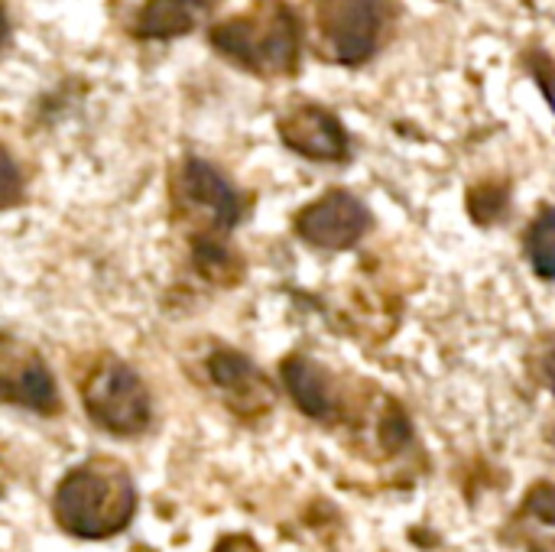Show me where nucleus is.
Masks as SVG:
<instances>
[{"label": "nucleus", "instance_id": "f257e3e1", "mask_svg": "<svg viewBox=\"0 0 555 552\" xmlns=\"http://www.w3.org/2000/svg\"><path fill=\"white\" fill-rule=\"evenodd\" d=\"M137 482L127 462L114 455H91L72 465L52 488V521L75 540H114L137 517Z\"/></svg>", "mask_w": 555, "mask_h": 552}, {"label": "nucleus", "instance_id": "f03ea898", "mask_svg": "<svg viewBox=\"0 0 555 552\" xmlns=\"http://www.w3.org/2000/svg\"><path fill=\"white\" fill-rule=\"evenodd\" d=\"M208 39L221 55L263 78L293 75L299 65V23L283 0H254L250 10L215 23Z\"/></svg>", "mask_w": 555, "mask_h": 552}, {"label": "nucleus", "instance_id": "7ed1b4c3", "mask_svg": "<svg viewBox=\"0 0 555 552\" xmlns=\"http://www.w3.org/2000/svg\"><path fill=\"white\" fill-rule=\"evenodd\" d=\"M75 384H78L81 410L98 429L117 439H137L153 426L150 387L137 374V368L127 364L124 358L111 351L94 355L81 368Z\"/></svg>", "mask_w": 555, "mask_h": 552}, {"label": "nucleus", "instance_id": "20e7f679", "mask_svg": "<svg viewBox=\"0 0 555 552\" xmlns=\"http://www.w3.org/2000/svg\"><path fill=\"white\" fill-rule=\"evenodd\" d=\"M172 218L182 224L185 241H228L247 215L241 189L208 159L185 156L169 179Z\"/></svg>", "mask_w": 555, "mask_h": 552}, {"label": "nucleus", "instance_id": "39448f33", "mask_svg": "<svg viewBox=\"0 0 555 552\" xmlns=\"http://www.w3.org/2000/svg\"><path fill=\"white\" fill-rule=\"evenodd\" d=\"M280 381L296 410L319 426H361V413L367 416L364 394L306 351H293L280 361Z\"/></svg>", "mask_w": 555, "mask_h": 552}, {"label": "nucleus", "instance_id": "423d86ee", "mask_svg": "<svg viewBox=\"0 0 555 552\" xmlns=\"http://www.w3.org/2000/svg\"><path fill=\"white\" fill-rule=\"evenodd\" d=\"M309 13L319 55L338 65L367 62L387 26V0H309Z\"/></svg>", "mask_w": 555, "mask_h": 552}, {"label": "nucleus", "instance_id": "0eeeda50", "mask_svg": "<svg viewBox=\"0 0 555 552\" xmlns=\"http://www.w3.org/2000/svg\"><path fill=\"white\" fill-rule=\"evenodd\" d=\"M202 377L215 390V397L224 403V410L241 423H257L270 416V410L280 400V390L273 381L237 348L215 345L202 361Z\"/></svg>", "mask_w": 555, "mask_h": 552}, {"label": "nucleus", "instance_id": "6e6552de", "mask_svg": "<svg viewBox=\"0 0 555 552\" xmlns=\"http://www.w3.org/2000/svg\"><path fill=\"white\" fill-rule=\"evenodd\" d=\"M374 228V215L348 189H328L315 202L302 205L293 218V231L302 244L315 251H354Z\"/></svg>", "mask_w": 555, "mask_h": 552}, {"label": "nucleus", "instance_id": "1a4fd4ad", "mask_svg": "<svg viewBox=\"0 0 555 552\" xmlns=\"http://www.w3.org/2000/svg\"><path fill=\"white\" fill-rule=\"evenodd\" d=\"M0 397L3 403L46 420L62 413V394L46 358L29 342H20L10 332H3L0 342Z\"/></svg>", "mask_w": 555, "mask_h": 552}, {"label": "nucleus", "instance_id": "9d476101", "mask_svg": "<svg viewBox=\"0 0 555 552\" xmlns=\"http://www.w3.org/2000/svg\"><path fill=\"white\" fill-rule=\"evenodd\" d=\"M276 130H280V140L286 143V150H293L312 163H345L351 153L345 124L319 104H299V107L286 111L280 117Z\"/></svg>", "mask_w": 555, "mask_h": 552}, {"label": "nucleus", "instance_id": "9b49d317", "mask_svg": "<svg viewBox=\"0 0 555 552\" xmlns=\"http://www.w3.org/2000/svg\"><path fill=\"white\" fill-rule=\"evenodd\" d=\"M507 537L524 552H555V485L537 482L507 521Z\"/></svg>", "mask_w": 555, "mask_h": 552}, {"label": "nucleus", "instance_id": "f8f14e48", "mask_svg": "<svg viewBox=\"0 0 555 552\" xmlns=\"http://www.w3.org/2000/svg\"><path fill=\"white\" fill-rule=\"evenodd\" d=\"M215 0H146L137 13L133 33L140 39H172L189 33Z\"/></svg>", "mask_w": 555, "mask_h": 552}, {"label": "nucleus", "instance_id": "ddd939ff", "mask_svg": "<svg viewBox=\"0 0 555 552\" xmlns=\"http://www.w3.org/2000/svg\"><path fill=\"white\" fill-rule=\"evenodd\" d=\"M192 270L215 290H234L244 280V257L231 241H189Z\"/></svg>", "mask_w": 555, "mask_h": 552}, {"label": "nucleus", "instance_id": "4468645a", "mask_svg": "<svg viewBox=\"0 0 555 552\" xmlns=\"http://www.w3.org/2000/svg\"><path fill=\"white\" fill-rule=\"evenodd\" d=\"M524 251L540 280H555V205L540 208L524 234Z\"/></svg>", "mask_w": 555, "mask_h": 552}, {"label": "nucleus", "instance_id": "2eb2a0df", "mask_svg": "<svg viewBox=\"0 0 555 552\" xmlns=\"http://www.w3.org/2000/svg\"><path fill=\"white\" fill-rule=\"evenodd\" d=\"M527 361H530V371H533V377L553 394L555 400V338H543V342H537L533 345V351L527 355Z\"/></svg>", "mask_w": 555, "mask_h": 552}]
</instances>
